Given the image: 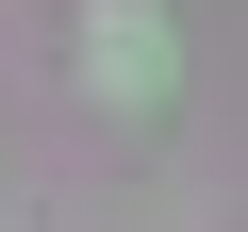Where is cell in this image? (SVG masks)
<instances>
[{"instance_id": "obj_1", "label": "cell", "mask_w": 248, "mask_h": 232, "mask_svg": "<svg viewBox=\"0 0 248 232\" xmlns=\"http://www.w3.org/2000/svg\"><path fill=\"white\" fill-rule=\"evenodd\" d=\"M83 83L133 116V99H166V83H182V33H166V17H133V0H99V17H83Z\"/></svg>"}]
</instances>
